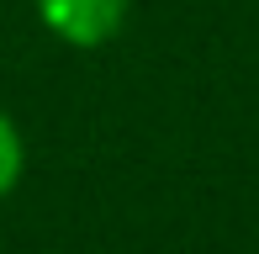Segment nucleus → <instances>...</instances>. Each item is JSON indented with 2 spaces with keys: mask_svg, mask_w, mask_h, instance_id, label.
Returning a JSON list of instances; mask_svg holds the SVG:
<instances>
[{
  "mask_svg": "<svg viewBox=\"0 0 259 254\" xmlns=\"http://www.w3.org/2000/svg\"><path fill=\"white\" fill-rule=\"evenodd\" d=\"M37 16L69 48H101V43L116 37L127 0H37Z\"/></svg>",
  "mask_w": 259,
  "mask_h": 254,
  "instance_id": "1",
  "label": "nucleus"
},
{
  "mask_svg": "<svg viewBox=\"0 0 259 254\" xmlns=\"http://www.w3.org/2000/svg\"><path fill=\"white\" fill-rule=\"evenodd\" d=\"M21 164H27V148H21V133H16V122L0 111V196H11L16 191V180H21Z\"/></svg>",
  "mask_w": 259,
  "mask_h": 254,
  "instance_id": "2",
  "label": "nucleus"
}]
</instances>
